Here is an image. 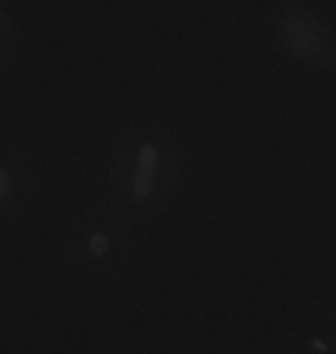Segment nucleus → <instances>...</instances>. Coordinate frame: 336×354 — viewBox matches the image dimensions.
<instances>
[{"label": "nucleus", "instance_id": "nucleus-1", "mask_svg": "<svg viewBox=\"0 0 336 354\" xmlns=\"http://www.w3.org/2000/svg\"><path fill=\"white\" fill-rule=\"evenodd\" d=\"M185 165V145L174 126L160 119L124 124L108 149V201L136 224L160 220L181 194Z\"/></svg>", "mask_w": 336, "mask_h": 354}, {"label": "nucleus", "instance_id": "nucleus-2", "mask_svg": "<svg viewBox=\"0 0 336 354\" xmlns=\"http://www.w3.org/2000/svg\"><path fill=\"white\" fill-rule=\"evenodd\" d=\"M59 261L92 288H110L138 263L136 222L110 201L78 208L59 233Z\"/></svg>", "mask_w": 336, "mask_h": 354}, {"label": "nucleus", "instance_id": "nucleus-3", "mask_svg": "<svg viewBox=\"0 0 336 354\" xmlns=\"http://www.w3.org/2000/svg\"><path fill=\"white\" fill-rule=\"evenodd\" d=\"M268 35L290 62L313 73H336V26L300 0H279L268 10Z\"/></svg>", "mask_w": 336, "mask_h": 354}, {"label": "nucleus", "instance_id": "nucleus-4", "mask_svg": "<svg viewBox=\"0 0 336 354\" xmlns=\"http://www.w3.org/2000/svg\"><path fill=\"white\" fill-rule=\"evenodd\" d=\"M39 199V169L19 142L0 140V229L26 222Z\"/></svg>", "mask_w": 336, "mask_h": 354}, {"label": "nucleus", "instance_id": "nucleus-5", "mask_svg": "<svg viewBox=\"0 0 336 354\" xmlns=\"http://www.w3.org/2000/svg\"><path fill=\"white\" fill-rule=\"evenodd\" d=\"M279 354H336V308L311 306L295 313L281 327Z\"/></svg>", "mask_w": 336, "mask_h": 354}, {"label": "nucleus", "instance_id": "nucleus-6", "mask_svg": "<svg viewBox=\"0 0 336 354\" xmlns=\"http://www.w3.org/2000/svg\"><path fill=\"white\" fill-rule=\"evenodd\" d=\"M19 44H21V35L17 21L12 19V14L0 3V78L17 64Z\"/></svg>", "mask_w": 336, "mask_h": 354}]
</instances>
